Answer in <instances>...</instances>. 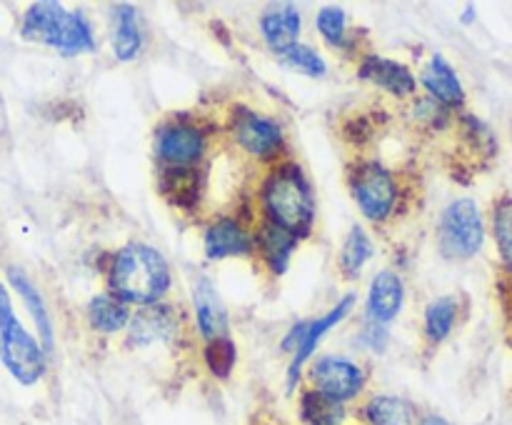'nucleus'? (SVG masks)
<instances>
[{
    "instance_id": "f257e3e1",
    "label": "nucleus",
    "mask_w": 512,
    "mask_h": 425,
    "mask_svg": "<svg viewBox=\"0 0 512 425\" xmlns=\"http://www.w3.org/2000/svg\"><path fill=\"white\" fill-rule=\"evenodd\" d=\"M110 288L125 303L153 305L168 293L170 268L155 248L130 243L115 253L110 265Z\"/></svg>"
},
{
    "instance_id": "f03ea898",
    "label": "nucleus",
    "mask_w": 512,
    "mask_h": 425,
    "mask_svg": "<svg viewBox=\"0 0 512 425\" xmlns=\"http://www.w3.org/2000/svg\"><path fill=\"white\" fill-rule=\"evenodd\" d=\"M263 205L268 213V223L288 230L300 238L313 230L315 200L308 178L298 165H280L268 175L263 185Z\"/></svg>"
},
{
    "instance_id": "7ed1b4c3",
    "label": "nucleus",
    "mask_w": 512,
    "mask_h": 425,
    "mask_svg": "<svg viewBox=\"0 0 512 425\" xmlns=\"http://www.w3.org/2000/svg\"><path fill=\"white\" fill-rule=\"evenodd\" d=\"M23 38L53 45L60 55H78L95 48L93 28L83 13H70L58 3L30 5L20 28Z\"/></svg>"
},
{
    "instance_id": "20e7f679",
    "label": "nucleus",
    "mask_w": 512,
    "mask_h": 425,
    "mask_svg": "<svg viewBox=\"0 0 512 425\" xmlns=\"http://www.w3.org/2000/svg\"><path fill=\"white\" fill-rule=\"evenodd\" d=\"M0 360L18 383L35 385L45 373V350L15 318L13 303L0 283Z\"/></svg>"
},
{
    "instance_id": "39448f33",
    "label": "nucleus",
    "mask_w": 512,
    "mask_h": 425,
    "mask_svg": "<svg viewBox=\"0 0 512 425\" xmlns=\"http://www.w3.org/2000/svg\"><path fill=\"white\" fill-rule=\"evenodd\" d=\"M440 250L445 258H473L485 240V225L480 208L470 198H460L443 210L440 218Z\"/></svg>"
},
{
    "instance_id": "423d86ee",
    "label": "nucleus",
    "mask_w": 512,
    "mask_h": 425,
    "mask_svg": "<svg viewBox=\"0 0 512 425\" xmlns=\"http://www.w3.org/2000/svg\"><path fill=\"white\" fill-rule=\"evenodd\" d=\"M350 188H353L365 218L385 220L393 213L395 200H398V185H395L393 173L380 163H373V160L360 163L350 175Z\"/></svg>"
},
{
    "instance_id": "0eeeda50",
    "label": "nucleus",
    "mask_w": 512,
    "mask_h": 425,
    "mask_svg": "<svg viewBox=\"0 0 512 425\" xmlns=\"http://www.w3.org/2000/svg\"><path fill=\"white\" fill-rule=\"evenodd\" d=\"M310 378H313L315 390L325 398L335 400V403H345V400L355 398L365 385L363 368L355 365L353 360L340 358V355L315 360Z\"/></svg>"
},
{
    "instance_id": "6e6552de",
    "label": "nucleus",
    "mask_w": 512,
    "mask_h": 425,
    "mask_svg": "<svg viewBox=\"0 0 512 425\" xmlns=\"http://www.w3.org/2000/svg\"><path fill=\"white\" fill-rule=\"evenodd\" d=\"M233 135L240 148H245L255 158H273L283 145L280 125L265 115L255 113V110L240 108L233 115Z\"/></svg>"
},
{
    "instance_id": "1a4fd4ad",
    "label": "nucleus",
    "mask_w": 512,
    "mask_h": 425,
    "mask_svg": "<svg viewBox=\"0 0 512 425\" xmlns=\"http://www.w3.org/2000/svg\"><path fill=\"white\" fill-rule=\"evenodd\" d=\"M158 155L170 168H190L205 150V135L190 123H173L158 130Z\"/></svg>"
},
{
    "instance_id": "9d476101",
    "label": "nucleus",
    "mask_w": 512,
    "mask_h": 425,
    "mask_svg": "<svg viewBox=\"0 0 512 425\" xmlns=\"http://www.w3.org/2000/svg\"><path fill=\"white\" fill-rule=\"evenodd\" d=\"M353 303H355V295H345V298L340 300L333 310H328L325 315H320V318L313 320V323H303L298 345H295V358H293V363H290V373H288V388L290 390H293V385L298 383L300 370H303V365L308 363L310 355L315 353V348H318L320 340L325 338V333H328L330 328H335L340 320H345V315L353 310Z\"/></svg>"
},
{
    "instance_id": "9b49d317",
    "label": "nucleus",
    "mask_w": 512,
    "mask_h": 425,
    "mask_svg": "<svg viewBox=\"0 0 512 425\" xmlns=\"http://www.w3.org/2000/svg\"><path fill=\"white\" fill-rule=\"evenodd\" d=\"M405 288L403 280L393 270H380L378 275L370 283L368 293V315L375 325L388 323L395 315L400 313V305H403Z\"/></svg>"
},
{
    "instance_id": "f8f14e48",
    "label": "nucleus",
    "mask_w": 512,
    "mask_h": 425,
    "mask_svg": "<svg viewBox=\"0 0 512 425\" xmlns=\"http://www.w3.org/2000/svg\"><path fill=\"white\" fill-rule=\"evenodd\" d=\"M360 78L370 80L373 85L393 95H400V98L415 93V75L398 60L380 58V55H368L360 63Z\"/></svg>"
},
{
    "instance_id": "ddd939ff",
    "label": "nucleus",
    "mask_w": 512,
    "mask_h": 425,
    "mask_svg": "<svg viewBox=\"0 0 512 425\" xmlns=\"http://www.w3.org/2000/svg\"><path fill=\"white\" fill-rule=\"evenodd\" d=\"M253 250V238L243 230V225L233 218H220L205 233V253L208 258H233L248 255Z\"/></svg>"
},
{
    "instance_id": "4468645a",
    "label": "nucleus",
    "mask_w": 512,
    "mask_h": 425,
    "mask_svg": "<svg viewBox=\"0 0 512 425\" xmlns=\"http://www.w3.org/2000/svg\"><path fill=\"white\" fill-rule=\"evenodd\" d=\"M193 303L200 333L210 340L220 338L228 330V313H225V305L220 303L218 293L208 278H200L193 285Z\"/></svg>"
},
{
    "instance_id": "2eb2a0df",
    "label": "nucleus",
    "mask_w": 512,
    "mask_h": 425,
    "mask_svg": "<svg viewBox=\"0 0 512 425\" xmlns=\"http://www.w3.org/2000/svg\"><path fill=\"white\" fill-rule=\"evenodd\" d=\"M260 30H263V38L275 53H285L288 48H293L298 43L300 33V13L293 5H280V8L268 10V13L260 18Z\"/></svg>"
},
{
    "instance_id": "dca6fc26",
    "label": "nucleus",
    "mask_w": 512,
    "mask_h": 425,
    "mask_svg": "<svg viewBox=\"0 0 512 425\" xmlns=\"http://www.w3.org/2000/svg\"><path fill=\"white\" fill-rule=\"evenodd\" d=\"M423 85L438 103L443 105H463L465 90L458 73L443 55H433L430 65L423 73Z\"/></svg>"
},
{
    "instance_id": "f3484780",
    "label": "nucleus",
    "mask_w": 512,
    "mask_h": 425,
    "mask_svg": "<svg viewBox=\"0 0 512 425\" xmlns=\"http://www.w3.org/2000/svg\"><path fill=\"white\" fill-rule=\"evenodd\" d=\"M8 278H10V283H13L15 293L23 298L25 308H28L30 315H33L35 328H38L40 340H43V350L45 353H50V350H53V323H50V313H48V308H45L43 295L38 293V288L33 285V280H30L23 270L10 268Z\"/></svg>"
},
{
    "instance_id": "a211bd4d",
    "label": "nucleus",
    "mask_w": 512,
    "mask_h": 425,
    "mask_svg": "<svg viewBox=\"0 0 512 425\" xmlns=\"http://www.w3.org/2000/svg\"><path fill=\"white\" fill-rule=\"evenodd\" d=\"M295 245H298V238L290 235L288 230L278 228L273 223H265L258 233V248L263 253L265 263L270 265L275 275H283L288 270L290 255H293Z\"/></svg>"
},
{
    "instance_id": "6ab92c4d",
    "label": "nucleus",
    "mask_w": 512,
    "mask_h": 425,
    "mask_svg": "<svg viewBox=\"0 0 512 425\" xmlns=\"http://www.w3.org/2000/svg\"><path fill=\"white\" fill-rule=\"evenodd\" d=\"M143 35H140L138 15L133 5H118L115 8V33H113V50L118 60H133L140 53Z\"/></svg>"
},
{
    "instance_id": "aec40b11",
    "label": "nucleus",
    "mask_w": 512,
    "mask_h": 425,
    "mask_svg": "<svg viewBox=\"0 0 512 425\" xmlns=\"http://www.w3.org/2000/svg\"><path fill=\"white\" fill-rule=\"evenodd\" d=\"M88 320L95 330H100V333H115V330H120L130 320L128 303L113 293L95 295L88 305Z\"/></svg>"
},
{
    "instance_id": "412c9836",
    "label": "nucleus",
    "mask_w": 512,
    "mask_h": 425,
    "mask_svg": "<svg viewBox=\"0 0 512 425\" xmlns=\"http://www.w3.org/2000/svg\"><path fill=\"white\" fill-rule=\"evenodd\" d=\"M173 330V318L168 308H148L138 313L130 323V343L148 345L153 340L165 338Z\"/></svg>"
},
{
    "instance_id": "4be33fe9",
    "label": "nucleus",
    "mask_w": 512,
    "mask_h": 425,
    "mask_svg": "<svg viewBox=\"0 0 512 425\" xmlns=\"http://www.w3.org/2000/svg\"><path fill=\"white\" fill-rule=\"evenodd\" d=\"M365 418L370 425H413V408L403 398L375 395L365 405Z\"/></svg>"
},
{
    "instance_id": "5701e85b",
    "label": "nucleus",
    "mask_w": 512,
    "mask_h": 425,
    "mask_svg": "<svg viewBox=\"0 0 512 425\" xmlns=\"http://www.w3.org/2000/svg\"><path fill=\"white\" fill-rule=\"evenodd\" d=\"M455 315H458V303L450 295H443V298L433 300L425 310V333L433 343H440L450 335L455 325Z\"/></svg>"
},
{
    "instance_id": "b1692460",
    "label": "nucleus",
    "mask_w": 512,
    "mask_h": 425,
    "mask_svg": "<svg viewBox=\"0 0 512 425\" xmlns=\"http://www.w3.org/2000/svg\"><path fill=\"white\" fill-rule=\"evenodd\" d=\"M303 418L308 425H340L345 418L343 403L325 398L318 390L303 395Z\"/></svg>"
},
{
    "instance_id": "393cba45",
    "label": "nucleus",
    "mask_w": 512,
    "mask_h": 425,
    "mask_svg": "<svg viewBox=\"0 0 512 425\" xmlns=\"http://www.w3.org/2000/svg\"><path fill=\"white\" fill-rule=\"evenodd\" d=\"M370 255H373V243L365 235V230L355 225L350 230L348 240H345L343 253H340V268H343L345 275H358V270L368 263Z\"/></svg>"
},
{
    "instance_id": "a878e982",
    "label": "nucleus",
    "mask_w": 512,
    "mask_h": 425,
    "mask_svg": "<svg viewBox=\"0 0 512 425\" xmlns=\"http://www.w3.org/2000/svg\"><path fill=\"white\" fill-rule=\"evenodd\" d=\"M235 360H238V350H235V343L225 335L210 340V345L205 348V363H208V370L218 378H228L235 368Z\"/></svg>"
},
{
    "instance_id": "bb28decb",
    "label": "nucleus",
    "mask_w": 512,
    "mask_h": 425,
    "mask_svg": "<svg viewBox=\"0 0 512 425\" xmlns=\"http://www.w3.org/2000/svg\"><path fill=\"white\" fill-rule=\"evenodd\" d=\"M493 230L503 263L512 273V198H503L493 213Z\"/></svg>"
},
{
    "instance_id": "cd10ccee",
    "label": "nucleus",
    "mask_w": 512,
    "mask_h": 425,
    "mask_svg": "<svg viewBox=\"0 0 512 425\" xmlns=\"http://www.w3.org/2000/svg\"><path fill=\"white\" fill-rule=\"evenodd\" d=\"M280 58H283V63L288 65V68L300 70V73L305 75H313V78H320V75H325V70H328L325 68V60L320 58L313 48H308V45L295 43L293 48L280 53Z\"/></svg>"
},
{
    "instance_id": "c85d7f7f",
    "label": "nucleus",
    "mask_w": 512,
    "mask_h": 425,
    "mask_svg": "<svg viewBox=\"0 0 512 425\" xmlns=\"http://www.w3.org/2000/svg\"><path fill=\"white\" fill-rule=\"evenodd\" d=\"M318 30L328 43L343 45L345 40V10L343 8H323L318 13Z\"/></svg>"
},
{
    "instance_id": "c756f323",
    "label": "nucleus",
    "mask_w": 512,
    "mask_h": 425,
    "mask_svg": "<svg viewBox=\"0 0 512 425\" xmlns=\"http://www.w3.org/2000/svg\"><path fill=\"white\" fill-rule=\"evenodd\" d=\"M423 425H448V423H445L443 418H438V415H430V418L423 420Z\"/></svg>"
}]
</instances>
